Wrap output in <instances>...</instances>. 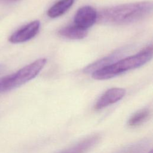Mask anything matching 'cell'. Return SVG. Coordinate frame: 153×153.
Wrapping results in <instances>:
<instances>
[{
    "mask_svg": "<svg viewBox=\"0 0 153 153\" xmlns=\"http://www.w3.org/2000/svg\"><path fill=\"white\" fill-rule=\"evenodd\" d=\"M126 94L125 89L123 88H111L106 91L97 100L94 109L100 110L120 100Z\"/></svg>",
    "mask_w": 153,
    "mask_h": 153,
    "instance_id": "obj_6",
    "label": "cell"
},
{
    "mask_svg": "<svg viewBox=\"0 0 153 153\" xmlns=\"http://www.w3.org/2000/svg\"><path fill=\"white\" fill-rule=\"evenodd\" d=\"M75 0H59L47 11V16L50 18H56L65 14L74 4Z\"/></svg>",
    "mask_w": 153,
    "mask_h": 153,
    "instance_id": "obj_9",
    "label": "cell"
},
{
    "mask_svg": "<svg viewBox=\"0 0 153 153\" xmlns=\"http://www.w3.org/2000/svg\"><path fill=\"white\" fill-rule=\"evenodd\" d=\"M5 71V66L2 65H0V74L3 73Z\"/></svg>",
    "mask_w": 153,
    "mask_h": 153,
    "instance_id": "obj_15",
    "label": "cell"
},
{
    "mask_svg": "<svg viewBox=\"0 0 153 153\" xmlns=\"http://www.w3.org/2000/svg\"><path fill=\"white\" fill-rule=\"evenodd\" d=\"M97 20V12L91 6L85 5L79 8L76 12L74 22L78 27L87 30Z\"/></svg>",
    "mask_w": 153,
    "mask_h": 153,
    "instance_id": "obj_4",
    "label": "cell"
},
{
    "mask_svg": "<svg viewBox=\"0 0 153 153\" xmlns=\"http://www.w3.org/2000/svg\"><path fill=\"white\" fill-rule=\"evenodd\" d=\"M151 115L148 109H140L133 114L127 121V125L130 127H136L146 121Z\"/></svg>",
    "mask_w": 153,
    "mask_h": 153,
    "instance_id": "obj_11",
    "label": "cell"
},
{
    "mask_svg": "<svg viewBox=\"0 0 153 153\" xmlns=\"http://www.w3.org/2000/svg\"><path fill=\"white\" fill-rule=\"evenodd\" d=\"M47 59L41 58L27 65L14 74H11L12 85L14 88H17L35 78L45 65Z\"/></svg>",
    "mask_w": 153,
    "mask_h": 153,
    "instance_id": "obj_3",
    "label": "cell"
},
{
    "mask_svg": "<svg viewBox=\"0 0 153 153\" xmlns=\"http://www.w3.org/2000/svg\"><path fill=\"white\" fill-rule=\"evenodd\" d=\"M13 90L10 75L0 78V93Z\"/></svg>",
    "mask_w": 153,
    "mask_h": 153,
    "instance_id": "obj_13",
    "label": "cell"
},
{
    "mask_svg": "<svg viewBox=\"0 0 153 153\" xmlns=\"http://www.w3.org/2000/svg\"><path fill=\"white\" fill-rule=\"evenodd\" d=\"M99 134H93L57 153H86L99 141Z\"/></svg>",
    "mask_w": 153,
    "mask_h": 153,
    "instance_id": "obj_7",
    "label": "cell"
},
{
    "mask_svg": "<svg viewBox=\"0 0 153 153\" xmlns=\"http://www.w3.org/2000/svg\"><path fill=\"white\" fill-rule=\"evenodd\" d=\"M149 153H152V150H151V151L149 152Z\"/></svg>",
    "mask_w": 153,
    "mask_h": 153,
    "instance_id": "obj_16",
    "label": "cell"
},
{
    "mask_svg": "<svg viewBox=\"0 0 153 153\" xmlns=\"http://www.w3.org/2000/svg\"><path fill=\"white\" fill-rule=\"evenodd\" d=\"M152 57V47L149 45L134 55L116 61L92 74L97 80L108 79L128 70L139 68L148 62Z\"/></svg>",
    "mask_w": 153,
    "mask_h": 153,
    "instance_id": "obj_2",
    "label": "cell"
},
{
    "mask_svg": "<svg viewBox=\"0 0 153 153\" xmlns=\"http://www.w3.org/2000/svg\"><path fill=\"white\" fill-rule=\"evenodd\" d=\"M123 51V49L116 50L111 54L88 65L84 69V72L85 74H93L94 72L115 62L117 59L122 56Z\"/></svg>",
    "mask_w": 153,
    "mask_h": 153,
    "instance_id": "obj_8",
    "label": "cell"
},
{
    "mask_svg": "<svg viewBox=\"0 0 153 153\" xmlns=\"http://www.w3.org/2000/svg\"><path fill=\"white\" fill-rule=\"evenodd\" d=\"M147 145V142L141 141L126 146L117 153H143L145 151Z\"/></svg>",
    "mask_w": 153,
    "mask_h": 153,
    "instance_id": "obj_12",
    "label": "cell"
},
{
    "mask_svg": "<svg viewBox=\"0 0 153 153\" xmlns=\"http://www.w3.org/2000/svg\"><path fill=\"white\" fill-rule=\"evenodd\" d=\"M58 33L60 36L70 39H81L87 36V31L73 25L61 28L58 31Z\"/></svg>",
    "mask_w": 153,
    "mask_h": 153,
    "instance_id": "obj_10",
    "label": "cell"
},
{
    "mask_svg": "<svg viewBox=\"0 0 153 153\" xmlns=\"http://www.w3.org/2000/svg\"><path fill=\"white\" fill-rule=\"evenodd\" d=\"M152 11V3L149 1L121 4L102 10L97 13V20L109 25H127L145 19Z\"/></svg>",
    "mask_w": 153,
    "mask_h": 153,
    "instance_id": "obj_1",
    "label": "cell"
},
{
    "mask_svg": "<svg viewBox=\"0 0 153 153\" xmlns=\"http://www.w3.org/2000/svg\"><path fill=\"white\" fill-rule=\"evenodd\" d=\"M39 20L33 21L14 32L9 38V41L14 43H22L27 41L36 36L40 28Z\"/></svg>",
    "mask_w": 153,
    "mask_h": 153,
    "instance_id": "obj_5",
    "label": "cell"
},
{
    "mask_svg": "<svg viewBox=\"0 0 153 153\" xmlns=\"http://www.w3.org/2000/svg\"><path fill=\"white\" fill-rule=\"evenodd\" d=\"M19 0H0V2L1 3H10L17 1Z\"/></svg>",
    "mask_w": 153,
    "mask_h": 153,
    "instance_id": "obj_14",
    "label": "cell"
}]
</instances>
